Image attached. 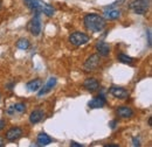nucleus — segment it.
Instances as JSON below:
<instances>
[{
	"mask_svg": "<svg viewBox=\"0 0 152 147\" xmlns=\"http://www.w3.org/2000/svg\"><path fill=\"white\" fill-rule=\"evenodd\" d=\"M99 64H101L99 55L98 54H93V55H90L86 60V62L83 64V69L86 71H95Z\"/></svg>",
	"mask_w": 152,
	"mask_h": 147,
	"instance_id": "nucleus-4",
	"label": "nucleus"
},
{
	"mask_svg": "<svg viewBox=\"0 0 152 147\" xmlns=\"http://www.w3.org/2000/svg\"><path fill=\"white\" fill-rule=\"evenodd\" d=\"M0 8H1V1H0Z\"/></svg>",
	"mask_w": 152,
	"mask_h": 147,
	"instance_id": "nucleus-30",
	"label": "nucleus"
},
{
	"mask_svg": "<svg viewBox=\"0 0 152 147\" xmlns=\"http://www.w3.org/2000/svg\"><path fill=\"white\" fill-rule=\"evenodd\" d=\"M70 146L72 147H83L82 144H78V143H76V141H70Z\"/></svg>",
	"mask_w": 152,
	"mask_h": 147,
	"instance_id": "nucleus-24",
	"label": "nucleus"
},
{
	"mask_svg": "<svg viewBox=\"0 0 152 147\" xmlns=\"http://www.w3.org/2000/svg\"><path fill=\"white\" fill-rule=\"evenodd\" d=\"M55 85H56V78H55V77H50V78L47 81V83L43 85V88L39 91V97H41V96L46 95L47 92H49Z\"/></svg>",
	"mask_w": 152,
	"mask_h": 147,
	"instance_id": "nucleus-11",
	"label": "nucleus"
},
{
	"mask_svg": "<svg viewBox=\"0 0 152 147\" xmlns=\"http://www.w3.org/2000/svg\"><path fill=\"white\" fill-rule=\"evenodd\" d=\"M13 106H14L15 112H18V113H22V112L26 111V105H25L23 103H17V104H14Z\"/></svg>",
	"mask_w": 152,
	"mask_h": 147,
	"instance_id": "nucleus-20",
	"label": "nucleus"
},
{
	"mask_svg": "<svg viewBox=\"0 0 152 147\" xmlns=\"http://www.w3.org/2000/svg\"><path fill=\"white\" fill-rule=\"evenodd\" d=\"M110 93L116 97V98H118V99H125V98H128V96H129V91L128 90H125L124 88H122V87H116V85H113L111 88H110Z\"/></svg>",
	"mask_w": 152,
	"mask_h": 147,
	"instance_id": "nucleus-9",
	"label": "nucleus"
},
{
	"mask_svg": "<svg viewBox=\"0 0 152 147\" xmlns=\"http://www.w3.org/2000/svg\"><path fill=\"white\" fill-rule=\"evenodd\" d=\"M5 146V144H4V140L2 139H0V147Z\"/></svg>",
	"mask_w": 152,
	"mask_h": 147,
	"instance_id": "nucleus-29",
	"label": "nucleus"
},
{
	"mask_svg": "<svg viewBox=\"0 0 152 147\" xmlns=\"http://www.w3.org/2000/svg\"><path fill=\"white\" fill-rule=\"evenodd\" d=\"M5 125H6L5 120H0V131H2V130L5 129Z\"/></svg>",
	"mask_w": 152,
	"mask_h": 147,
	"instance_id": "nucleus-26",
	"label": "nucleus"
},
{
	"mask_svg": "<svg viewBox=\"0 0 152 147\" xmlns=\"http://www.w3.org/2000/svg\"><path fill=\"white\" fill-rule=\"evenodd\" d=\"M41 84H42V81L41 79H33V81L28 82L26 87H27V89L29 91L35 92V91H39L41 89Z\"/></svg>",
	"mask_w": 152,
	"mask_h": 147,
	"instance_id": "nucleus-16",
	"label": "nucleus"
},
{
	"mask_svg": "<svg viewBox=\"0 0 152 147\" xmlns=\"http://www.w3.org/2000/svg\"><path fill=\"white\" fill-rule=\"evenodd\" d=\"M132 145H133V146H137V147L140 146V141H139V139H138V138H133V139H132Z\"/></svg>",
	"mask_w": 152,
	"mask_h": 147,
	"instance_id": "nucleus-22",
	"label": "nucleus"
},
{
	"mask_svg": "<svg viewBox=\"0 0 152 147\" xmlns=\"http://www.w3.org/2000/svg\"><path fill=\"white\" fill-rule=\"evenodd\" d=\"M105 147H119L117 144H108V145H104Z\"/></svg>",
	"mask_w": 152,
	"mask_h": 147,
	"instance_id": "nucleus-27",
	"label": "nucleus"
},
{
	"mask_svg": "<svg viewBox=\"0 0 152 147\" xmlns=\"http://www.w3.org/2000/svg\"><path fill=\"white\" fill-rule=\"evenodd\" d=\"M119 17H121V12L118 9L109 8V9H105V12H104V18L109 19V20H116Z\"/></svg>",
	"mask_w": 152,
	"mask_h": 147,
	"instance_id": "nucleus-17",
	"label": "nucleus"
},
{
	"mask_svg": "<svg viewBox=\"0 0 152 147\" xmlns=\"http://www.w3.org/2000/svg\"><path fill=\"white\" fill-rule=\"evenodd\" d=\"M117 114H118L121 118L126 119V118H131L133 114H134V112H133V110L131 108L123 105V106H119V108L117 109Z\"/></svg>",
	"mask_w": 152,
	"mask_h": 147,
	"instance_id": "nucleus-12",
	"label": "nucleus"
},
{
	"mask_svg": "<svg viewBox=\"0 0 152 147\" xmlns=\"http://www.w3.org/2000/svg\"><path fill=\"white\" fill-rule=\"evenodd\" d=\"M38 7H39V12L46 14L47 17H53L55 14V9L50 5L46 4L42 0H38Z\"/></svg>",
	"mask_w": 152,
	"mask_h": 147,
	"instance_id": "nucleus-7",
	"label": "nucleus"
},
{
	"mask_svg": "<svg viewBox=\"0 0 152 147\" xmlns=\"http://www.w3.org/2000/svg\"><path fill=\"white\" fill-rule=\"evenodd\" d=\"M17 47L21 50H26L29 48V41L27 39H20L19 41H17Z\"/></svg>",
	"mask_w": 152,
	"mask_h": 147,
	"instance_id": "nucleus-19",
	"label": "nucleus"
},
{
	"mask_svg": "<svg viewBox=\"0 0 152 147\" xmlns=\"http://www.w3.org/2000/svg\"><path fill=\"white\" fill-rule=\"evenodd\" d=\"M149 7H150V0H133L129 5V8L138 15L145 14L149 11Z\"/></svg>",
	"mask_w": 152,
	"mask_h": 147,
	"instance_id": "nucleus-2",
	"label": "nucleus"
},
{
	"mask_svg": "<svg viewBox=\"0 0 152 147\" xmlns=\"http://www.w3.org/2000/svg\"><path fill=\"white\" fill-rule=\"evenodd\" d=\"M105 104H107V99H105V97L103 95H98L97 97L93 98L88 103L90 109H101V108H104Z\"/></svg>",
	"mask_w": 152,
	"mask_h": 147,
	"instance_id": "nucleus-6",
	"label": "nucleus"
},
{
	"mask_svg": "<svg viewBox=\"0 0 152 147\" xmlns=\"http://www.w3.org/2000/svg\"><path fill=\"white\" fill-rule=\"evenodd\" d=\"M37 141H38V146H47L52 143V138L48 134H46L45 132H42L38 135Z\"/></svg>",
	"mask_w": 152,
	"mask_h": 147,
	"instance_id": "nucleus-15",
	"label": "nucleus"
},
{
	"mask_svg": "<svg viewBox=\"0 0 152 147\" xmlns=\"http://www.w3.org/2000/svg\"><path fill=\"white\" fill-rule=\"evenodd\" d=\"M96 50H97V54L99 56H108L110 54V46L105 42H98L96 44Z\"/></svg>",
	"mask_w": 152,
	"mask_h": 147,
	"instance_id": "nucleus-13",
	"label": "nucleus"
},
{
	"mask_svg": "<svg viewBox=\"0 0 152 147\" xmlns=\"http://www.w3.org/2000/svg\"><path fill=\"white\" fill-rule=\"evenodd\" d=\"M148 124H149V126H152V117L149 118V120H148Z\"/></svg>",
	"mask_w": 152,
	"mask_h": 147,
	"instance_id": "nucleus-28",
	"label": "nucleus"
},
{
	"mask_svg": "<svg viewBox=\"0 0 152 147\" xmlns=\"http://www.w3.org/2000/svg\"><path fill=\"white\" fill-rule=\"evenodd\" d=\"M28 32L33 36H39L41 33V21H40V12H35V15L28 22L27 26Z\"/></svg>",
	"mask_w": 152,
	"mask_h": 147,
	"instance_id": "nucleus-3",
	"label": "nucleus"
},
{
	"mask_svg": "<svg viewBox=\"0 0 152 147\" xmlns=\"http://www.w3.org/2000/svg\"><path fill=\"white\" fill-rule=\"evenodd\" d=\"M83 22H84L86 28L88 31H90V32H94V33L102 32L107 26L105 19L103 18L102 15H98V14H95V13L87 14L83 19Z\"/></svg>",
	"mask_w": 152,
	"mask_h": 147,
	"instance_id": "nucleus-1",
	"label": "nucleus"
},
{
	"mask_svg": "<svg viewBox=\"0 0 152 147\" xmlns=\"http://www.w3.org/2000/svg\"><path fill=\"white\" fill-rule=\"evenodd\" d=\"M89 40H90V37L84 33H81V32H75V33L70 34V36H69L70 43L76 46V47H80V46H83V44L88 43Z\"/></svg>",
	"mask_w": 152,
	"mask_h": 147,
	"instance_id": "nucleus-5",
	"label": "nucleus"
},
{
	"mask_svg": "<svg viewBox=\"0 0 152 147\" xmlns=\"http://www.w3.org/2000/svg\"><path fill=\"white\" fill-rule=\"evenodd\" d=\"M83 88L87 90V91L90 92H95L96 90H98L99 88V82L94 78V77H89L87 78L84 82H83Z\"/></svg>",
	"mask_w": 152,
	"mask_h": 147,
	"instance_id": "nucleus-8",
	"label": "nucleus"
},
{
	"mask_svg": "<svg viewBox=\"0 0 152 147\" xmlns=\"http://www.w3.org/2000/svg\"><path fill=\"white\" fill-rule=\"evenodd\" d=\"M117 58H118V61H119L121 63H124V64H132L133 61H134L131 56H128L126 54H123V53L118 54Z\"/></svg>",
	"mask_w": 152,
	"mask_h": 147,
	"instance_id": "nucleus-18",
	"label": "nucleus"
},
{
	"mask_svg": "<svg viewBox=\"0 0 152 147\" xmlns=\"http://www.w3.org/2000/svg\"><path fill=\"white\" fill-rule=\"evenodd\" d=\"M22 133H23L22 130L18 127V126L12 127V129H10L6 132V139L8 141H15V140H18L20 137L22 135Z\"/></svg>",
	"mask_w": 152,
	"mask_h": 147,
	"instance_id": "nucleus-10",
	"label": "nucleus"
},
{
	"mask_svg": "<svg viewBox=\"0 0 152 147\" xmlns=\"http://www.w3.org/2000/svg\"><path fill=\"white\" fill-rule=\"evenodd\" d=\"M0 99H1V97H0Z\"/></svg>",
	"mask_w": 152,
	"mask_h": 147,
	"instance_id": "nucleus-31",
	"label": "nucleus"
},
{
	"mask_svg": "<svg viewBox=\"0 0 152 147\" xmlns=\"http://www.w3.org/2000/svg\"><path fill=\"white\" fill-rule=\"evenodd\" d=\"M6 112H7V113H8L10 116H13V114L15 113V110H14V106H13V105H11V106H10V108H8L7 110H6Z\"/></svg>",
	"mask_w": 152,
	"mask_h": 147,
	"instance_id": "nucleus-21",
	"label": "nucleus"
},
{
	"mask_svg": "<svg viewBox=\"0 0 152 147\" xmlns=\"http://www.w3.org/2000/svg\"><path fill=\"white\" fill-rule=\"evenodd\" d=\"M146 34H148V42H149V46L151 47V41H152V39H151V31H150V29H148V31H146Z\"/></svg>",
	"mask_w": 152,
	"mask_h": 147,
	"instance_id": "nucleus-23",
	"label": "nucleus"
},
{
	"mask_svg": "<svg viewBox=\"0 0 152 147\" xmlns=\"http://www.w3.org/2000/svg\"><path fill=\"white\" fill-rule=\"evenodd\" d=\"M116 124H117V120H113V122L109 123V125H110L111 129H115V127H116Z\"/></svg>",
	"mask_w": 152,
	"mask_h": 147,
	"instance_id": "nucleus-25",
	"label": "nucleus"
},
{
	"mask_svg": "<svg viewBox=\"0 0 152 147\" xmlns=\"http://www.w3.org/2000/svg\"><path fill=\"white\" fill-rule=\"evenodd\" d=\"M43 111L42 110H34L31 114H29V122L31 124H38L43 119Z\"/></svg>",
	"mask_w": 152,
	"mask_h": 147,
	"instance_id": "nucleus-14",
	"label": "nucleus"
}]
</instances>
